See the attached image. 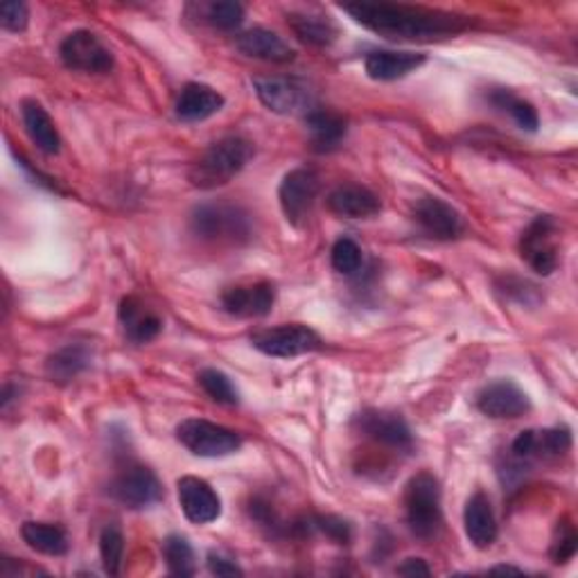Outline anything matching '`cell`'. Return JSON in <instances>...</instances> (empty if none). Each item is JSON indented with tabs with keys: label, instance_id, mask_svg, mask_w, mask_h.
I'll list each match as a JSON object with an SVG mask.
<instances>
[{
	"label": "cell",
	"instance_id": "1",
	"mask_svg": "<svg viewBox=\"0 0 578 578\" xmlns=\"http://www.w3.org/2000/svg\"><path fill=\"white\" fill-rule=\"evenodd\" d=\"M341 10L392 42H434L468 27V16L400 3H349Z\"/></svg>",
	"mask_w": 578,
	"mask_h": 578
},
{
	"label": "cell",
	"instance_id": "2",
	"mask_svg": "<svg viewBox=\"0 0 578 578\" xmlns=\"http://www.w3.org/2000/svg\"><path fill=\"white\" fill-rule=\"evenodd\" d=\"M253 143H249L242 136H226L217 143H213L204 157L192 166L190 181L192 185L211 190L217 185L228 183L234 177H238L247 163L253 159Z\"/></svg>",
	"mask_w": 578,
	"mask_h": 578
},
{
	"label": "cell",
	"instance_id": "3",
	"mask_svg": "<svg viewBox=\"0 0 578 578\" xmlns=\"http://www.w3.org/2000/svg\"><path fill=\"white\" fill-rule=\"evenodd\" d=\"M405 515L409 531L428 543L439 535L443 524L441 484L432 473H418L405 488Z\"/></svg>",
	"mask_w": 578,
	"mask_h": 578
},
{
	"label": "cell",
	"instance_id": "4",
	"mask_svg": "<svg viewBox=\"0 0 578 578\" xmlns=\"http://www.w3.org/2000/svg\"><path fill=\"white\" fill-rule=\"evenodd\" d=\"M190 228L206 242L240 245L251 238V217L230 204H202L192 211Z\"/></svg>",
	"mask_w": 578,
	"mask_h": 578
},
{
	"label": "cell",
	"instance_id": "5",
	"mask_svg": "<svg viewBox=\"0 0 578 578\" xmlns=\"http://www.w3.org/2000/svg\"><path fill=\"white\" fill-rule=\"evenodd\" d=\"M179 443L195 456L219 458L242 447L240 434L204 418H185L177 426Z\"/></svg>",
	"mask_w": 578,
	"mask_h": 578
},
{
	"label": "cell",
	"instance_id": "6",
	"mask_svg": "<svg viewBox=\"0 0 578 578\" xmlns=\"http://www.w3.org/2000/svg\"><path fill=\"white\" fill-rule=\"evenodd\" d=\"M253 349L267 358L290 360L305 353L319 351L324 341L321 337L303 324H285L276 328H262L251 335Z\"/></svg>",
	"mask_w": 578,
	"mask_h": 578
},
{
	"label": "cell",
	"instance_id": "7",
	"mask_svg": "<svg viewBox=\"0 0 578 578\" xmlns=\"http://www.w3.org/2000/svg\"><path fill=\"white\" fill-rule=\"evenodd\" d=\"M319 174L310 168H296L285 174L281 188H279V200L285 219L292 226H303L313 215V208L319 197Z\"/></svg>",
	"mask_w": 578,
	"mask_h": 578
},
{
	"label": "cell",
	"instance_id": "8",
	"mask_svg": "<svg viewBox=\"0 0 578 578\" xmlns=\"http://www.w3.org/2000/svg\"><path fill=\"white\" fill-rule=\"evenodd\" d=\"M59 57L66 68L77 72L104 75L113 68V53L89 30L70 32L59 46Z\"/></svg>",
	"mask_w": 578,
	"mask_h": 578
},
{
	"label": "cell",
	"instance_id": "9",
	"mask_svg": "<svg viewBox=\"0 0 578 578\" xmlns=\"http://www.w3.org/2000/svg\"><path fill=\"white\" fill-rule=\"evenodd\" d=\"M520 253L535 274L549 276L558 267L556 219L552 215H537L522 234Z\"/></svg>",
	"mask_w": 578,
	"mask_h": 578
},
{
	"label": "cell",
	"instance_id": "10",
	"mask_svg": "<svg viewBox=\"0 0 578 578\" xmlns=\"http://www.w3.org/2000/svg\"><path fill=\"white\" fill-rule=\"evenodd\" d=\"M111 495L127 509H149L163 499V486L159 477L147 466L129 464L111 484Z\"/></svg>",
	"mask_w": 578,
	"mask_h": 578
},
{
	"label": "cell",
	"instance_id": "11",
	"mask_svg": "<svg viewBox=\"0 0 578 578\" xmlns=\"http://www.w3.org/2000/svg\"><path fill=\"white\" fill-rule=\"evenodd\" d=\"M253 89L260 102L274 113L294 115L298 111H310V93L296 80H287V77H256Z\"/></svg>",
	"mask_w": 578,
	"mask_h": 578
},
{
	"label": "cell",
	"instance_id": "12",
	"mask_svg": "<svg viewBox=\"0 0 578 578\" xmlns=\"http://www.w3.org/2000/svg\"><path fill=\"white\" fill-rule=\"evenodd\" d=\"M355 426L364 437H369L375 443L403 452H409L413 447V434L400 413L369 409L355 418Z\"/></svg>",
	"mask_w": 578,
	"mask_h": 578
},
{
	"label": "cell",
	"instance_id": "13",
	"mask_svg": "<svg viewBox=\"0 0 578 578\" xmlns=\"http://www.w3.org/2000/svg\"><path fill=\"white\" fill-rule=\"evenodd\" d=\"M477 407L488 418L513 420L531 411V400L513 379H495L479 392Z\"/></svg>",
	"mask_w": 578,
	"mask_h": 578
},
{
	"label": "cell",
	"instance_id": "14",
	"mask_svg": "<svg viewBox=\"0 0 578 578\" xmlns=\"http://www.w3.org/2000/svg\"><path fill=\"white\" fill-rule=\"evenodd\" d=\"M179 505L192 524H211L222 515V499L215 488L200 477H181L177 481Z\"/></svg>",
	"mask_w": 578,
	"mask_h": 578
},
{
	"label": "cell",
	"instance_id": "15",
	"mask_svg": "<svg viewBox=\"0 0 578 578\" xmlns=\"http://www.w3.org/2000/svg\"><path fill=\"white\" fill-rule=\"evenodd\" d=\"M276 301V292L272 283H249V285H236L228 287L222 294V307L224 313L238 319H260L272 313Z\"/></svg>",
	"mask_w": 578,
	"mask_h": 578
},
{
	"label": "cell",
	"instance_id": "16",
	"mask_svg": "<svg viewBox=\"0 0 578 578\" xmlns=\"http://www.w3.org/2000/svg\"><path fill=\"white\" fill-rule=\"evenodd\" d=\"M413 217L422 226V230L437 240H456L466 230L464 217L439 197L418 200V204L413 206Z\"/></svg>",
	"mask_w": 578,
	"mask_h": 578
},
{
	"label": "cell",
	"instance_id": "17",
	"mask_svg": "<svg viewBox=\"0 0 578 578\" xmlns=\"http://www.w3.org/2000/svg\"><path fill=\"white\" fill-rule=\"evenodd\" d=\"M328 208L337 217H345V219H373L382 211V204L375 192L369 190L366 185L345 183L330 192Z\"/></svg>",
	"mask_w": 578,
	"mask_h": 578
},
{
	"label": "cell",
	"instance_id": "18",
	"mask_svg": "<svg viewBox=\"0 0 578 578\" xmlns=\"http://www.w3.org/2000/svg\"><path fill=\"white\" fill-rule=\"evenodd\" d=\"M426 55L411 50H373L364 59L366 75L375 82H396L426 64Z\"/></svg>",
	"mask_w": 578,
	"mask_h": 578
},
{
	"label": "cell",
	"instance_id": "19",
	"mask_svg": "<svg viewBox=\"0 0 578 578\" xmlns=\"http://www.w3.org/2000/svg\"><path fill=\"white\" fill-rule=\"evenodd\" d=\"M224 106V95L208 84L190 82L181 89L174 111L181 123H204L211 115L219 113Z\"/></svg>",
	"mask_w": 578,
	"mask_h": 578
},
{
	"label": "cell",
	"instance_id": "20",
	"mask_svg": "<svg viewBox=\"0 0 578 578\" xmlns=\"http://www.w3.org/2000/svg\"><path fill=\"white\" fill-rule=\"evenodd\" d=\"M236 46L242 55L251 59H262L272 64H287L296 57V53L290 48L285 38L267 27H251L242 32L236 38Z\"/></svg>",
	"mask_w": 578,
	"mask_h": 578
},
{
	"label": "cell",
	"instance_id": "21",
	"mask_svg": "<svg viewBox=\"0 0 578 578\" xmlns=\"http://www.w3.org/2000/svg\"><path fill=\"white\" fill-rule=\"evenodd\" d=\"M118 319L123 324L127 339L134 343H149L163 330V319L154 310H149V307L136 296H127L121 301Z\"/></svg>",
	"mask_w": 578,
	"mask_h": 578
},
{
	"label": "cell",
	"instance_id": "22",
	"mask_svg": "<svg viewBox=\"0 0 578 578\" xmlns=\"http://www.w3.org/2000/svg\"><path fill=\"white\" fill-rule=\"evenodd\" d=\"M464 529L468 541L477 549H488L497 541V520L490 499L484 492H475L464 511Z\"/></svg>",
	"mask_w": 578,
	"mask_h": 578
},
{
	"label": "cell",
	"instance_id": "23",
	"mask_svg": "<svg viewBox=\"0 0 578 578\" xmlns=\"http://www.w3.org/2000/svg\"><path fill=\"white\" fill-rule=\"evenodd\" d=\"M21 118L25 125V132L30 140L42 149L48 157H55L61 149V138L59 132L48 115V111L38 104L36 100H23L21 104Z\"/></svg>",
	"mask_w": 578,
	"mask_h": 578
},
{
	"label": "cell",
	"instance_id": "24",
	"mask_svg": "<svg viewBox=\"0 0 578 578\" xmlns=\"http://www.w3.org/2000/svg\"><path fill=\"white\" fill-rule=\"evenodd\" d=\"M305 125L310 129L313 145L317 151H332L345 138L349 123L343 115L328 109H310L305 113Z\"/></svg>",
	"mask_w": 578,
	"mask_h": 578
},
{
	"label": "cell",
	"instance_id": "25",
	"mask_svg": "<svg viewBox=\"0 0 578 578\" xmlns=\"http://www.w3.org/2000/svg\"><path fill=\"white\" fill-rule=\"evenodd\" d=\"M91 364V353L82 343H68L46 362V375L57 384H68L84 373Z\"/></svg>",
	"mask_w": 578,
	"mask_h": 578
},
{
	"label": "cell",
	"instance_id": "26",
	"mask_svg": "<svg viewBox=\"0 0 578 578\" xmlns=\"http://www.w3.org/2000/svg\"><path fill=\"white\" fill-rule=\"evenodd\" d=\"M290 27L301 38L303 44L315 46V48H328L337 42V25L328 16L317 14H290L287 16Z\"/></svg>",
	"mask_w": 578,
	"mask_h": 578
},
{
	"label": "cell",
	"instance_id": "27",
	"mask_svg": "<svg viewBox=\"0 0 578 578\" xmlns=\"http://www.w3.org/2000/svg\"><path fill=\"white\" fill-rule=\"evenodd\" d=\"M21 535L30 549L46 556H64L68 552V537L61 526L46 522H25Z\"/></svg>",
	"mask_w": 578,
	"mask_h": 578
},
{
	"label": "cell",
	"instance_id": "28",
	"mask_svg": "<svg viewBox=\"0 0 578 578\" xmlns=\"http://www.w3.org/2000/svg\"><path fill=\"white\" fill-rule=\"evenodd\" d=\"M490 102L502 109L505 113H509L511 118L515 121V125L522 129V132H537V125H541V121H537V111L533 109L531 102L513 95L511 91L507 89H497L490 93Z\"/></svg>",
	"mask_w": 578,
	"mask_h": 578
},
{
	"label": "cell",
	"instance_id": "29",
	"mask_svg": "<svg viewBox=\"0 0 578 578\" xmlns=\"http://www.w3.org/2000/svg\"><path fill=\"white\" fill-rule=\"evenodd\" d=\"M163 558L168 563L170 574L174 576H192L197 571V563H195V552H192V545L188 543V537L172 533L168 535L163 545H161Z\"/></svg>",
	"mask_w": 578,
	"mask_h": 578
},
{
	"label": "cell",
	"instance_id": "30",
	"mask_svg": "<svg viewBox=\"0 0 578 578\" xmlns=\"http://www.w3.org/2000/svg\"><path fill=\"white\" fill-rule=\"evenodd\" d=\"M100 558L109 576H118L125 558V535L118 524H106L100 533Z\"/></svg>",
	"mask_w": 578,
	"mask_h": 578
},
{
	"label": "cell",
	"instance_id": "31",
	"mask_svg": "<svg viewBox=\"0 0 578 578\" xmlns=\"http://www.w3.org/2000/svg\"><path fill=\"white\" fill-rule=\"evenodd\" d=\"M197 379H200L202 389L208 394L211 400H215L219 405H226V407L240 405V392L234 384V379H230L224 371L204 369Z\"/></svg>",
	"mask_w": 578,
	"mask_h": 578
},
{
	"label": "cell",
	"instance_id": "32",
	"mask_svg": "<svg viewBox=\"0 0 578 578\" xmlns=\"http://www.w3.org/2000/svg\"><path fill=\"white\" fill-rule=\"evenodd\" d=\"M571 447V432L567 428L533 430V458L560 456Z\"/></svg>",
	"mask_w": 578,
	"mask_h": 578
},
{
	"label": "cell",
	"instance_id": "33",
	"mask_svg": "<svg viewBox=\"0 0 578 578\" xmlns=\"http://www.w3.org/2000/svg\"><path fill=\"white\" fill-rule=\"evenodd\" d=\"M330 262L335 267V272L343 276H353L362 269V249L355 240L351 238H341L335 242L330 251Z\"/></svg>",
	"mask_w": 578,
	"mask_h": 578
},
{
	"label": "cell",
	"instance_id": "34",
	"mask_svg": "<svg viewBox=\"0 0 578 578\" xmlns=\"http://www.w3.org/2000/svg\"><path fill=\"white\" fill-rule=\"evenodd\" d=\"M206 21L224 32L238 30L245 21V8L240 3H211L206 5Z\"/></svg>",
	"mask_w": 578,
	"mask_h": 578
},
{
	"label": "cell",
	"instance_id": "35",
	"mask_svg": "<svg viewBox=\"0 0 578 578\" xmlns=\"http://www.w3.org/2000/svg\"><path fill=\"white\" fill-rule=\"evenodd\" d=\"M576 547H578V535H576L574 524L569 520H560L554 533V543H552V560L556 565L571 560L576 554Z\"/></svg>",
	"mask_w": 578,
	"mask_h": 578
},
{
	"label": "cell",
	"instance_id": "36",
	"mask_svg": "<svg viewBox=\"0 0 578 578\" xmlns=\"http://www.w3.org/2000/svg\"><path fill=\"white\" fill-rule=\"evenodd\" d=\"M313 526L319 529L321 533H326L330 541L337 545H349L351 537H353L351 524L341 518H335V515H319Z\"/></svg>",
	"mask_w": 578,
	"mask_h": 578
},
{
	"label": "cell",
	"instance_id": "37",
	"mask_svg": "<svg viewBox=\"0 0 578 578\" xmlns=\"http://www.w3.org/2000/svg\"><path fill=\"white\" fill-rule=\"evenodd\" d=\"M30 12L25 3H19V0H12V3H5L3 10H0V25L8 32H23L27 27Z\"/></svg>",
	"mask_w": 578,
	"mask_h": 578
},
{
	"label": "cell",
	"instance_id": "38",
	"mask_svg": "<svg viewBox=\"0 0 578 578\" xmlns=\"http://www.w3.org/2000/svg\"><path fill=\"white\" fill-rule=\"evenodd\" d=\"M208 569L215 576H242L245 574L234 558H226V556H222L217 552L208 554Z\"/></svg>",
	"mask_w": 578,
	"mask_h": 578
},
{
	"label": "cell",
	"instance_id": "39",
	"mask_svg": "<svg viewBox=\"0 0 578 578\" xmlns=\"http://www.w3.org/2000/svg\"><path fill=\"white\" fill-rule=\"evenodd\" d=\"M400 576H430L432 569L428 567V563L422 558H407L398 569Z\"/></svg>",
	"mask_w": 578,
	"mask_h": 578
},
{
	"label": "cell",
	"instance_id": "40",
	"mask_svg": "<svg viewBox=\"0 0 578 578\" xmlns=\"http://www.w3.org/2000/svg\"><path fill=\"white\" fill-rule=\"evenodd\" d=\"M490 571H492V574H497V571H502V574H522V569H518V567H509V565H499V567H492Z\"/></svg>",
	"mask_w": 578,
	"mask_h": 578
}]
</instances>
